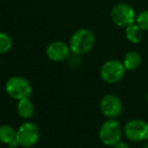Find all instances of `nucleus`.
<instances>
[{
  "instance_id": "9d476101",
  "label": "nucleus",
  "mask_w": 148,
  "mask_h": 148,
  "mask_svg": "<svg viewBox=\"0 0 148 148\" xmlns=\"http://www.w3.org/2000/svg\"><path fill=\"white\" fill-rule=\"evenodd\" d=\"M17 114L23 119H29L35 113V106L29 99H19L16 106Z\"/></svg>"
},
{
  "instance_id": "4468645a",
  "label": "nucleus",
  "mask_w": 148,
  "mask_h": 148,
  "mask_svg": "<svg viewBox=\"0 0 148 148\" xmlns=\"http://www.w3.org/2000/svg\"><path fill=\"white\" fill-rule=\"evenodd\" d=\"M12 47V40L7 34L0 32V55L5 54Z\"/></svg>"
},
{
  "instance_id": "f8f14e48",
  "label": "nucleus",
  "mask_w": 148,
  "mask_h": 148,
  "mask_svg": "<svg viewBox=\"0 0 148 148\" xmlns=\"http://www.w3.org/2000/svg\"><path fill=\"white\" fill-rule=\"evenodd\" d=\"M126 38L129 42L133 44H138L142 40L143 34H142V29L137 23H132V25H128L126 27Z\"/></svg>"
},
{
  "instance_id": "39448f33",
  "label": "nucleus",
  "mask_w": 148,
  "mask_h": 148,
  "mask_svg": "<svg viewBox=\"0 0 148 148\" xmlns=\"http://www.w3.org/2000/svg\"><path fill=\"white\" fill-rule=\"evenodd\" d=\"M126 68L123 62L117 59L107 61L101 68V77L105 82L113 84L117 83L124 77Z\"/></svg>"
},
{
  "instance_id": "dca6fc26",
  "label": "nucleus",
  "mask_w": 148,
  "mask_h": 148,
  "mask_svg": "<svg viewBox=\"0 0 148 148\" xmlns=\"http://www.w3.org/2000/svg\"><path fill=\"white\" fill-rule=\"evenodd\" d=\"M114 148H130V146L128 145L127 143H125V142L120 141V142H118L117 144L114 145Z\"/></svg>"
},
{
  "instance_id": "423d86ee",
  "label": "nucleus",
  "mask_w": 148,
  "mask_h": 148,
  "mask_svg": "<svg viewBox=\"0 0 148 148\" xmlns=\"http://www.w3.org/2000/svg\"><path fill=\"white\" fill-rule=\"evenodd\" d=\"M111 16L113 21L121 27H127L136 21L135 11L133 7L126 3H119L112 9Z\"/></svg>"
},
{
  "instance_id": "20e7f679",
  "label": "nucleus",
  "mask_w": 148,
  "mask_h": 148,
  "mask_svg": "<svg viewBox=\"0 0 148 148\" xmlns=\"http://www.w3.org/2000/svg\"><path fill=\"white\" fill-rule=\"evenodd\" d=\"M40 138V129L33 122H25L21 124L16 130L15 139L18 146L29 148L38 142Z\"/></svg>"
},
{
  "instance_id": "f03ea898",
  "label": "nucleus",
  "mask_w": 148,
  "mask_h": 148,
  "mask_svg": "<svg viewBox=\"0 0 148 148\" xmlns=\"http://www.w3.org/2000/svg\"><path fill=\"white\" fill-rule=\"evenodd\" d=\"M5 91L12 99L19 101L23 99H29L33 93V87L25 77L11 76L5 83Z\"/></svg>"
},
{
  "instance_id": "6e6552de",
  "label": "nucleus",
  "mask_w": 148,
  "mask_h": 148,
  "mask_svg": "<svg viewBox=\"0 0 148 148\" xmlns=\"http://www.w3.org/2000/svg\"><path fill=\"white\" fill-rule=\"evenodd\" d=\"M101 111L109 119H116L123 112V103L121 99L114 95H106L99 103Z\"/></svg>"
},
{
  "instance_id": "a211bd4d",
  "label": "nucleus",
  "mask_w": 148,
  "mask_h": 148,
  "mask_svg": "<svg viewBox=\"0 0 148 148\" xmlns=\"http://www.w3.org/2000/svg\"><path fill=\"white\" fill-rule=\"evenodd\" d=\"M146 97H147V101H148V92H147V95H146Z\"/></svg>"
},
{
  "instance_id": "9b49d317",
  "label": "nucleus",
  "mask_w": 148,
  "mask_h": 148,
  "mask_svg": "<svg viewBox=\"0 0 148 148\" xmlns=\"http://www.w3.org/2000/svg\"><path fill=\"white\" fill-rule=\"evenodd\" d=\"M141 62H142L141 55L136 51H131V52H128L125 55L123 64L125 66L126 70H135L139 67Z\"/></svg>"
},
{
  "instance_id": "f3484780",
  "label": "nucleus",
  "mask_w": 148,
  "mask_h": 148,
  "mask_svg": "<svg viewBox=\"0 0 148 148\" xmlns=\"http://www.w3.org/2000/svg\"><path fill=\"white\" fill-rule=\"evenodd\" d=\"M143 148H148V142H146L145 145L143 146Z\"/></svg>"
},
{
  "instance_id": "2eb2a0df",
  "label": "nucleus",
  "mask_w": 148,
  "mask_h": 148,
  "mask_svg": "<svg viewBox=\"0 0 148 148\" xmlns=\"http://www.w3.org/2000/svg\"><path fill=\"white\" fill-rule=\"evenodd\" d=\"M136 23L142 31H148V10H144L136 17Z\"/></svg>"
},
{
  "instance_id": "0eeeda50",
  "label": "nucleus",
  "mask_w": 148,
  "mask_h": 148,
  "mask_svg": "<svg viewBox=\"0 0 148 148\" xmlns=\"http://www.w3.org/2000/svg\"><path fill=\"white\" fill-rule=\"evenodd\" d=\"M124 133L130 141H144L148 138V124L143 120H131L125 125Z\"/></svg>"
},
{
  "instance_id": "1a4fd4ad",
  "label": "nucleus",
  "mask_w": 148,
  "mask_h": 148,
  "mask_svg": "<svg viewBox=\"0 0 148 148\" xmlns=\"http://www.w3.org/2000/svg\"><path fill=\"white\" fill-rule=\"evenodd\" d=\"M70 52L71 50H70L69 46L61 41H56L51 43L46 50L48 58L54 62H61L66 60L69 57Z\"/></svg>"
},
{
  "instance_id": "ddd939ff",
  "label": "nucleus",
  "mask_w": 148,
  "mask_h": 148,
  "mask_svg": "<svg viewBox=\"0 0 148 148\" xmlns=\"http://www.w3.org/2000/svg\"><path fill=\"white\" fill-rule=\"evenodd\" d=\"M16 131L9 125H1L0 126V142L6 144L7 146L11 142L15 141Z\"/></svg>"
},
{
  "instance_id": "7ed1b4c3",
  "label": "nucleus",
  "mask_w": 148,
  "mask_h": 148,
  "mask_svg": "<svg viewBox=\"0 0 148 148\" xmlns=\"http://www.w3.org/2000/svg\"><path fill=\"white\" fill-rule=\"evenodd\" d=\"M122 126L116 119H109L103 123L99 128V136L101 141L107 146H114L121 141Z\"/></svg>"
},
{
  "instance_id": "f257e3e1",
  "label": "nucleus",
  "mask_w": 148,
  "mask_h": 148,
  "mask_svg": "<svg viewBox=\"0 0 148 148\" xmlns=\"http://www.w3.org/2000/svg\"><path fill=\"white\" fill-rule=\"evenodd\" d=\"M95 44V37L91 31L87 29H80L71 36L69 47L72 53L83 55L92 50Z\"/></svg>"
}]
</instances>
